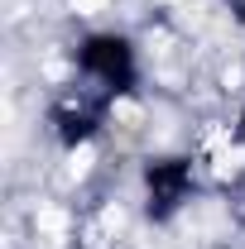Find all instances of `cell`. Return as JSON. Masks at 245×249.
I'll return each instance as SVG.
<instances>
[{
  "mask_svg": "<svg viewBox=\"0 0 245 249\" xmlns=\"http://www.w3.org/2000/svg\"><path fill=\"white\" fill-rule=\"evenodd\" d=\"M92 149H87V144H82V149H72V154H67V178H87V173H92Z\"/></svg>",
  "mask_w": 245,
  "mask_h": 249,
  "instance_id": "obj_1",
  "label": "cell"
},
{
  "mask_svg": "<svg viewBox=\"0 0 245 249\" xmlns=\"http://www.w3.org/2000/svg\"><path fill=\"white\" fill-rule=\"evenodd\" d=\"M67 5H72L77 15H101V10H106L111 0H67Z\"/></svg>",
  "mask_w": 245,
  "mask_h": 249,
  "instance_id": "obj_2",
  "label": "cell"
},
{
  "mask_svg": "<svg viewBox=\"0 0 245 249\" xmlns=\"http://www.w3.org/2000/svg\"><path fill=\"white\" fill-rule=\"evenodd\" d=\"M236 5H241V15H245V0H236Z\"/></svg>",
  "mask_w": 245,
  "mask_h": 249,
  "instance_id": "obj_3",
  "label": "cell"
}]
</instances>
